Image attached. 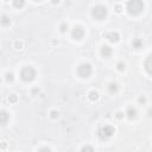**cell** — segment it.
I'll return each mask as SVG.
<instances>
[{"instance_id": "obj_11", "label": "cell", "mask_w": 152, "mask_h": 152, "mask_svg": "<svg viewBox=\"0 0 152 152\" xmlns=\"http://www.w3.org/2000/svg\"><path fill=\"white\" fill-rule=\"evenodd\" d=\"M0 118H1V125H6L7 120H8V114L5 111H3L1 114H0Z\"/></svg>"}, {"instance_id": "obj_23", "label": "cell", "mask_w": 152, "mask_h": 152, "mask_svg": "<svg viewBox=\"0 0 152 152\" xmlns=\"http://www.w3.org/2000/svg\"><path fill=\"white\" fill-rule=\"evenodd\" d=\"M122 117H124V114H122L121 112H118V113H117V118H118V119H121Z\"/></svg>"}, {"instance_id": "obj_27", "label": "cell", "mask_w": 152, "mask_h": 152, "mask_svg": "<svg viewBox=\"0 0 152 152\" xmlns=\"http://www.w3.org/2000/svg\"><path fill=\"white\" fill-rule=\"evenodd\" d=\"M139 101H140V102H144V101H145V99H144V97H140Z\"/></svg>"}, {"instance_id": "obj_21", "label": "cell", "mask_w": 152, "mask_h": 152, "mask_svg": "<svg viewBox=\"0 0 152 152\" xmlns=\"http://www.w3.org/2000/svg\"><path fill=\"white\" fill-rule=\"evenodd\" d=\"M57 117H58V112L52 111V112H51V118H57Z\"/></svg>"}, {"instance_id": "obj_6", "label": "cell", "mask_w": 152, "mask_h": 152, "mask_svg": "<svg viewBox=\"0 0 152 152\" xmlns=\"http://www.w3.org/2000/svg\"><path fill=\"white\" fill-rule=\"evenodd\" d=\"M71 34H73V38H74V39H81V38L83 37L84 31H83V29H82V28L76 26V28H74Z\"/></svg>"}, {"instance_id": "obj_16", "label": "cell", "mask_w": 152, "mask_h": 152, "mask_svg": "<svg viewBox=\"0 0 152 152\" xmlns=\"http://www.w3.org/2000/svg\"><path fill=\"white\" fill-rule=\"evenodd\" d=\"M109 90H111L112 93H114V92H117V90H118V86H117L115 83H112L111 86H109Z\"/></svg>"}, {"instance_id": "obj_10", "label": "cell", "mask_w": 152, "mask_h": 152, "mask_svg": "<svg viewBox=\"0 0 152 152\" xmlns=\"http://www.w3.org/2000/svg\"><path fill=\"white\" fill-rule=\"evenodd\" d=\"M126 114H127V117L130 119H133L136 118V115H137V111L134 108H132V107H130V108L127 109V112H126Z\"/></svg>"}, {"instance_id": "obj_26", "label": "cell", "mask_w": 152, "mask_h": 152, "mask_svg": "<svg viewBox=\"0 0 152 152\" xmlns=\"http://www.w3.org/2000/svg\"><path fill=\"white\" fill-rule=\"evenodd\" d=\"M16 45H17V47H19V49H22V48H20V47H22V43H17Z\"/></svg>"}, {"instance_id": "obj_2", "label": "cell", "mask_w": 152, "mask_h": 152, "mask_svg": "<svg viewBox=\"0 0 152 152\" xmlns=\"http://www.w3.org/2000/svg\"><path fill=\"white\" fill-rule=\"evenodd\" d=\"M20 77L25 82H31L36 78V70L32 67H25L20 71Z\"/></svg>"}, {"instance_id": "obj_5", "label": "cell", "mask_w": 152, "mask_h": 152, "mask_svg": "<svg viewBox=\"0 0 152 152\" xmlns=\"http://www.w3.org/2000/svg\"><path fill=\"white\" fill-rule=\"evenodd\" d=\"M77 73L81 77H88V76L92 74V67H90V64H88V63H83V64H81L80 67H78Z\"/></svg>"}, {"instance_id": "obj_4", "label": "cell", "mask_w": 152, "mask_h": 152, "mask_svg": "<svg viewBox=\"0 0 152 152\" xmlns=\"http://www.w3.org/2000/svg\"><path fill=\"white\" fill-rule=\"evenodd\" d=\"M115 130L114 127H112V126H109V125H107V126H105V127H102L101 130L99 131V136L101 139H108V138H111V137L114 134Z\"/></svg>"}, {"instance_id": "obj_22", "label": "cell", "mask_w": 152, "mask_h": 152, "mask_svg": "<svg viewBox=\"0 0 152 152\" xmlns=\"http://www.w3.org/2000/svg\"><path fill=\"white\" fill-rule=\"evenodd\" d=\"M67 29H68V26H67L65 24H62V25H61V31H62V32H64Z\"/></svg>"}, {"instance_id": "obj_1", "label": "cell", "mask_w": 152, "mask_h": 152, "mask_svg": "<svg viewBox=\"0 0 152 152\" xmlns=\"http://www.w3.org/2000/svg\"><path fill=\"white\" fill-rule=\"evenodd\" d=\"M127 11L132 16H138L143 12L144 3L143 0H128L127 1Z\"/></svg>"}, {"instance_id": "obj_19", "label": "cell", "mask_w": 152, "mask_h": 152, "mask_svg": "<svg viewBox=\"0 0 152 152\" xmlns=\"http://www.w3.org/2000/svg\"><path fill=\"white\" fill-rule=\"evenodd\" d=\"M6 80L7 81H12L13 80V74L12 73H8V74L6 75Z\"/></svg>"}, {"instance_id": "obj_28", "label": "cell", "mask_w": 152, "mask_h": 152, "mask_svg": "<svg viewBox=\"0 0 152 152\" xmlns=\"http://www.w3.org/2000/svg\"><path fill=\"white\" fill-rule=\"evenodd\" d=\"M58 1H59V0H52V3H53V4H56V3H58Z\"/></svg>"}, {"instance_id": "obj_9", "label": "cell", "mask_w": 152, "mask_h": 152, "mask_svg": "<svg viewBox=\"0 0 152 152\" xmlns=\"http://www.w3.org/2000/svg\"><path fill=\"white\" fill-rule=\"evenodd\" d=\"M101 53H102L103 57H109L112 55V48L107 47V45H103L102 49H101Z\"/></svg>"}, {"instance_id": "obj_12", "label": "cell", "mask_w": 152, "mask_h": 152, "mask_svg": "<svg viewBox=\"0 0 152 152\" xmlns=\"http://www.w3.org/2000/svg\"><path fill=\"white\" fill-rule=\"evenodd\" d=\"M25 0H13V6L17 7V8H20V7L24 6Z\"/></svg>"}, {"instance_id": "obj_20", "label": "cell", "mask_w": 152, "mask_h": 152, "mask_svg": "<svg viewBox=\"0 0 152 152\" xmlns=\"http://www.w3.org/2000/svg\"><path fill=\"white\" fill-rule=\"evenodd\" d=\"M82 151H93V147H90V146H83Z\"/></svg>"}, {"instance_id": "obj_24", "label": "cell", "mask_w": 152, "mask_h": 152, "mask_svg": "<svg viewBox=\"0 0 152 152\" xmlns=\"http://www.w3.org/2000/svg\"><path fill=\"white\" fill-rule=\"evenodd\" d=\"M115 11H117V12H121V6L120 5H117V7H115Z\"/></svg>"}, {"instance_id": "obj_8", "label": "cell", "mask_w": 152, "mask_h": 152, "mask_svg": "<svg viewBox=\"0 0 152 152\" xmlns=\"http://www.w3.org/2000/svg\"><path fill=\"white\" fill-rule=\"evenodd\" d=\"M106 38L112 43H117L120 37H119V33H117V32H109V33H106Z\"/></svg>"}, {"instance_id": "obj_14", "label": "cell", "mask_w": 152, "mask_h": 152, "mask_svg": "<svg viewBox=\"0 0 152 152\" xmlns=\"http://www.w3.org/2000/svg\"><path fill=\"white\" fill-rule=\"evenodd\" d=\"M133 47H134V48H137V49H139V48L143 47V42H141L140 39H136V40H133Z\"/></svg>"}, {"instance_id": "obj_7", "label": "cell", "mask_w": 152, "mask_h": 152, "mask_svg": "<svg viewBox=\"0 0 152 152\" xmlns=\"http://www.w3.org/2000/svg\"><path fill=\"white\" fill-rule=\"evenodd\" d=\"M144 67H145V70H146V71L149 73L150 75H152V55H150V56L145 59Z\"/></svg>"}, {"instance_id": "obj_17", "label": "cell", "mask_w": 152, "mask_h": 152, "mask_svg": "<svg viewBox=\"0 0 152 152\" xmlns=\"http://www.w3.org/2000/svg\"><path fill=\"white\" fill-rule=\"evenodd\" d=\"M8 101H10V102H16V101H17V95H16V94L10 95L8 96Z\"/></svg>"}, {"instance_id": "obj_18", "label": "cell", "mask_w": 152, "mask_h": 152, "mask_svg": "<svg viewBox=\"0 0 152 152\" xmlns=\"http://www.w3.org/2000/svg\"><path fill=\"white\" fill-rule=\"evenodd\" d=\"M117 67H118V70H120V71H124L125 70V64L124 63H118V65H117Z\"/></svg>"}, {"instance_id": "obj_13", "label": "cell", "mask_w": 152, "mask_h": 152, "mask_svg": "<svg viewBox=\"0 0 152 152\" xmlns=\"http://www.w3.org/2000/svg\"><path fill=\"white\" fill-rule=\"evenodd\" d=\"M97 97H99V94L96 93V92H90V94H89V99L92 100V101H95V100H97Z\"/></svg>"}, {"instance_id": "obj_25", "label": "cell", "mask_w": 152, "mask_h": 152, "mask_svg": "<svg viewBox=\"0 0 152 152\" xmlns=\"http://www.w3.org/2000/svg\"><path fill=\"white\" fill-rule=\"evenodd\" d=\"M44 150H45V151H50V149H48V147H43V149H40L39 151H44Z\"/></svg>"}, {"instance_id": "obj_15", "label": "cell", "mask_w": 152, "mask_h": 152, "mask_svg": "<svg viewBox=\"0 0 152 152\" xmlns=\"http://www.w3.org/2000/svg\"><path fill=\"white\" fill-rule=\"evenodd\" d=\"M1 24L5 25V26H6V25H8L10 24V19L7 18L6 16H3V19H1Z\"/></svg>"}, {"instance_id": "obj_3", "label": "cell", "mask_w": 152, "mask_h": 152, "mask_svg": "<svg viewBox=\"0 0 152 152\" xmlns=\"http://www.w3.org/2000/svg\"><path fill=\"white\" fill-rule=\"evenodd\" d=\"M92 16L96 20H103L106 18V16H107V8L105 6H102V5H97L92 11Z\"/></svg>"}, {"instance_id": "obj_30", "label": "cell", "mask_w": 152, "mask_h": 152, "mask_svg": "<svg viewBox=\"0 0 152 152\" xmlns=\"http://www.w3.org/2000/svg\"><path fill=\"white\" fill-rule=\"evenodd\" d=\"M34 1H39V0H34Z\"/></svg>"}, {"instance_id": "obj_29", "label": "cell", "mask_w": 152, "mask_h": 152, "mask_svg": "<svg viewBox=\"0 0 152 152\" xmlns=\"http://www.w3.org/2000/svg\"><path fill=\"white\" fill-rule=\"evenodd\" d=\"M149 115L150 117H152V111H149Z\"/></svg>"}]
</instances>
